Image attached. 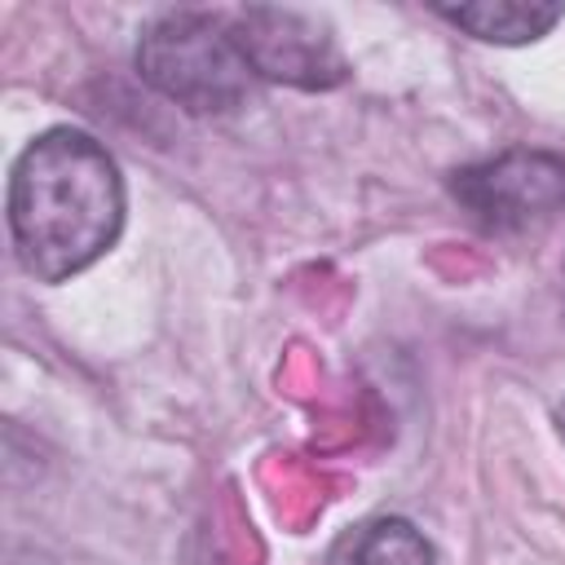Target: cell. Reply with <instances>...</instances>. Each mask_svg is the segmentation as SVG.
Masks as SVG:
<instances>
[{
	"mask_svg": "<svg viewBox=\"0 0 565 565\" xmlns=\"http://www.w3.org/2000/svg\"><path fill=\"white\" fill-rule=\"evenodd\" d=\"M124 177L84 128L40 132L9 177V234L22 269L66 282L102 260L124 230Z\"/></svg>",
	"mask_w": 565,
	"mask_h": 565,
	"instance_id": "1",
	"label": "cell"
},
{
	"mask_svg": "<svg viewBox=\"0 0 565 565\" xmlns=\"http://www.w3.org/2000/svg\"><path fill=\"white\" fill-rule=\"evenodd\" d=\"M137 75L190 115H225L247 102L252 66L230 22L199 9H168L141 26Z\"/></svg>",
	"mask_w": 565,
	"mask_h": 565,
	"instance_id": "2",
	"label": "cell"
},
{
	"mask_svg": "<svg viewBox=\"0 0 565 565\" xmlns=\"http://www.w3.org/2000/svg\"><path fill=\"white\" fill-rule=\"evenodd\" d=\"M230 31H234V44H238L243 62L252 66V75H260L269 84L327 93L349 79V62H344L331 26L313 13L252 4V9L234 13Z\"/></svg>",
	"mask_w": 565,
	"mask_h": 565,
	"instance_id": "3",
	"label": "cell"
},
{
	"mask_svg": "<svg viewBox=\"0 0 565 565\" xmlns=\"http://www.w3.org/2000/svg\"><path fill=\"white\" fill-rule=\"evenodd\" d=\"M455 203L490 234H516L565 203V163L543 150H508L450 177Z\"/></svg>",
	"mask_w": 565,
	"mask_h": 565,
	"instance_id": "4",
	"label": "cell"
},
{
	"mask_svg": "<svg viewBox=\"0 0 565 565\" xmlns=\"http://www.w3.org/2000/svg\"><path fill=\"white\" fill-rule=\"evenodd\" d=\"M437 18L468 31L481 44H530L543 40L561 18L565 4L556 0H472V4H437Z\"/></svg>",
	"mask_w": 565,
	"mask_h": 565,
	"instance_id": "5",
	"label": "cell"
},
{
	"mask_svg": "<svg viewBox=\"0 0 565 565\" xmlns=\"http://www.w3.org/2000/svg\"><path fill=\"white\" fill-rule=\"evenodd\" d=\"M349 565H433V547L411 521L384 516L358 530L349 543Z\"/></svg>",
	"mask_w": 565,
	"mask_h": 565,
	"instance_id": "6",
	"label": "cell"
},
{
	"mask_svg": "<svg viewBox=\"0 0 565 565\" xmlns=\"http://www.w3.org/2000/svg\"><path fill=\"white\" fill-rule=\"evenodd\" d=\"M556 428H561V437H565V402L556 406Z\"/></svg>",
	"mask_w": 565,
	"mask_h": 565,
	"instance_id": "7",
	"label": "cell"
}]
</instances>
